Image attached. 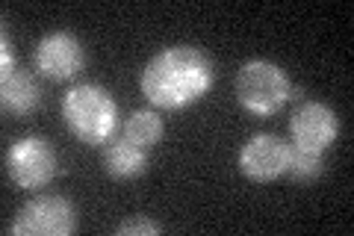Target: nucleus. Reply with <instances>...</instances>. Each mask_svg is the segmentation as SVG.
<instances>
[{"instance_id": "nucleus-1", "label": "nucleus", "mask_w": 354, "mask_h": 236, "mask_svg": "<svg viewBox=\"0 0 354 236\" xmlns=\"http://www.w3.org/2000/svg\"><path fill=\"white\" fill-rule=\"evenodd\" d=\"M216 71L204 51L192 44H171L153 53L139 77L142 95L160 109H183L213 89Z\"/></svg>"}, {"instance_id": "nucleus-2", "label": "nucleus", "mask_w": 354, "mask_h": 236, "mask_svg": "<svg viewBox=\"0 0 354 236\" xmlns=\"http://www.w3.org/2000/svg\"><path fill=\"white\" fill-rule=\"evenodd\" d=\"M62 118L80 142H109L118 125V107L113 95L97 83H77L62 98Z\"/></svg>"}, {"instance_id": "nucleus-3", "label": "nucleus", "mask_w": 354, "mask_h": 236, "mask_svg": "<svg viewBox=\"0 0 354 236\" xmlns=\"http://www.w3.org/2000/svg\"><path fill=\"white\" fill-rule=\"evenodd\" d=\"M298 89H292L290 77L272 60H248L236 74V100L251 116H274Z\"/></svg>"}, {"instance_id": "nucleus-4", "label": "nucleus", "mask_w": 354, "mask_h": 236, "mask_svg": "<svg viewBox=\"0 0 354 236\" xmlns=\"http://www.w3.org/2000/svg\"><path fill=\"white\" fill-rule=\"evenodd\" d=\"M77 230V210L62 195H36L30 198L15 221H9L6 233L12 236H68Z\"/></svg>"}, {"instance_id": "nucleus-5", "label": "nucleus", "mask_w": 354, "mask_h": 236, "mask_svg": "<svg viewBox=\"0 0 354 236\" xmlns=\"http://www.w3.org/2000/svg\"><path fill=\"white\" fill-rule=\"evenodd\" d=\"M57 151L41 136H24L9 145L6 151V172L12 177V183L21 189L48 186L57 177Z\"/></svg>"}, {"instance_id": "nucleus-6", "label": "nucleus", "mask_w": 354, "mask_h": 236, "mask_svg": "<svg viewBox=\"0 0 354 236\" xmlns=\"http://www.w3.org/2000/svg\"><path fill=\"white\" fill-rule=\"evenodd\" d=\"M32 62L50 80H71L86 65L83 42L68 30H53L48 36H41V42L36 44Z\"/></svg>"}, {"instance_id": "nucleus-7", "label": "nucleus", "mask_w": 354, "mask_h": 236, "mask_svg": "<svg viewBox=\"0 0 354 236\" xmlns=\"http://www.w3.org/2000/svg\"><path fill=\"white\" fill-rule=\"evenodd\" d=\"M290 154H292V145H286L281 136H274V133H257V136H251L242 145L239 172L257 183H269L274 177L286 174Z\"/></svg>"}, {"instance_id": "nucleus-8", "label": "nucleus", "mask_w": 354, "mask_h": 236, "mask_svg": "<svg viewBox=\"0 0 354 236\" xmlns=\"http://www.w3.org/2000/svg\"><path fill=\"white\" fill-rule=\"evenodd\" d=\"M290 133H292L295 148L325 154L330 145H334L337 133H339L337 112L328 104H322V100H307V104H301L292 112Z\"/></svg>"}, {"instance_id": "nucleus-9", "label": "nucleus", "mask_w": 354, "mask_h": 236, "mask_svg": "<svg viewBox=\"0 0 354 236\" xmlns=\"http://www.w3.org/2000/svg\"><path fill=\"white\" fill-rule=\"evenodd\" d=\"M104 172L118 177V181H127V177H139L142 172L148 168V148L130 142L127 136H118V139H109L106 148H104Z\"/></svg>"}, {"instance_id": "nucleus-10", "label": "nucleus", "mask_w": 354, "mask_h": 236, "mask_svg": "<svg viewBox=\"0 0 354 236\" xmlns=\"http://www.w3.org/2000/svg\"><path fill=\"white\" fill-rule=\"evenodd\" d=\"M0 95H3V109L15 112V116H27L39 107L41 100V89L36 83V77L30 71L12 69L0 77Z\"/></svg>"}, {"instance_id": "nucleus-11", "label": "nucleus", "mask_w": 354, "mask_h": 236, "mask_svg": "<svg viewBox=\"0 0 354 236\" xmlns=\"http://www.w3.org/2000/svg\"><path fill=\"white\" fill-rule=\"evenodd\" d=\"M124 136L142 148H153L162 139V118L157 109H136L124 121Z\"/></svg>"}, {"instance_id": "nucleus-12", "label": "nucleus", "mask_w": 354, "mask_h": 236, "mask_svg": "<svg viewBox=\"0 0 354 236\" xmlns=\"http://www.w3.org/2000/svg\"><path fill=\"white\" fill-rule=\"evenodd\" d=\"M325 168V160L319 151H304V148H292L290 154V165H286V172L292 174V181L304 183V181H316L319 174H322Z\"/></svg>"}, {"instance_id": "nucleus-13", "label": "nucleus", "mask_w": 354, "mask_h": 236, "mask_svg": "<svg viewBox=\"0 0 354 236\" xmlns=\"http://www.w3.org/2000/svg\"><path fill=\"white\" fill-rule=\"evenodd\" d=\"M118 236H153V233H162V224H157L153 219H127L118 224Z\"/></svg>"}, {"instance_id": "nucleus-14", "label": "nucleus", "mask_w": 354, "mask_h": 236, "mask_svg": "<svg viewBox=\"0 0 354 236\" xmlns=\"http://www.w3.org/2000/svg\"><path fill=\"white\" fill-rule=\"evenodd\" d=\"M0 48H3V51H0V53H3V74L6 71H12L15 69V53H12V44H9V36H6V30H3V36H0Z\"/></svg>"}]
</instances>
